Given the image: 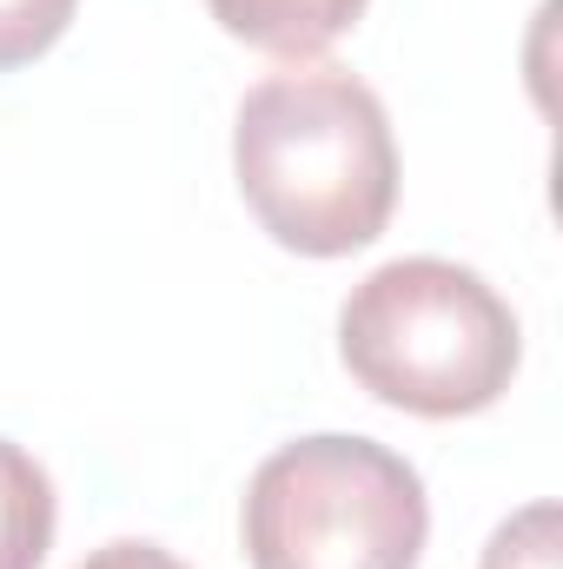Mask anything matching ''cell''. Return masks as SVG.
I'll return each instance as SVG.
<instances>
[{
    "mask_svg": "<svg viewBox=\"0 0 563 569\" xmlns=\"http://www.w3.org/2000/svg\"><path fill=\"white\" fill-rule=\"evenodd\" d=\"M206 7L233 40H246L259 53H279V60L325 53L365 13V0H206Z\"/></svg>",
    "mask_w": 563,
    "mask_h": 569,
    "instance_id": "277c9868",
    "label": "cell"
},
{
    "mask_svg": "<svg viewBox=\"0 0 563 569\" xmlns=\"http://www.w3.org/2000/svg\"><path fill=\"white\" fill-rule=\"evenodd\" d=\"M53 550V483L47 470L0 437V569H40Z\"/></svg>",
    "mask_w": 563,
    "mask_h": 569,
    "instance_id": "5b68a950",
    "label": "cell"
},
{
    "mask_svg": "<svg viewBox=\"0 0 563 569\" xmlns=\"http://www.w3.org/2000/svg\"><path fill=\"white\" fill-rule=\"evenodd\" d=\"M73 7H80V0H0V73L40 60V53L67 33Z\"/></svg>",
    "mask_w": 563,
    "mask_h": 569,
    "instance_id": "8992f818",
    "label": "cell"
},
{
    "mask_svg": "<svg viewBox=\"0 0 563 569\" xmlns=\"http://www.w3.org/2000/svg\"><path fill=\"white\" fill-rule=\"evenodd\" d=\"M80 569H186L172 550H159V543H140V537H127V543H107V550H93Z\"/></svg>",
    "mask_w": 563,
    "mask_h": 569,
    "instance_id": "ba28073f",
    "label": "cell"
},
{
    "mask_svg": "<svg viewBox=\"0 0 563 569\" xmlns=\"http://www.w3.org/2000/svg\"><path fill=\"white\" fill-rule=\"evenodd\" d=\"M345 371L392 411L471 418L491 411L524 358L517 311L451 259H392L338 311Z\"/></svg>",
    "mask_w": 563,
    "mask_h": 569,
    "instance_id": "7a4b0ae2",
    "label": "cell"
},
{
    "mask_svg": "<svg viewBox=\"0 0 563 569\" xmlns=\"http://www.w3.org/2000/svg\"><path fill=\"white\" fill-rule=\"evenodd\" d=\"M424 537L418 470L372 437H298L246 483L253 569H418Z\"/></svg>",
    "mask_w": 563,
    "mask_h": 569,
    "instance_id": "3957f363",
    "label": "cell"
},
{
    "mask_svg": "<svg viewBox=\"0 0 563 569\" xmlns=\"http://www.w3.org/2000/svg\"><path fill=\"white\" fill-rule=\"evenodd\" d=\"M557 503H531L511 523H497L477 569H557Z\"/></svg>",
    "mask_w": 563,
    "mask_h": 569,
    "instance_id": "52a82bcc",
    "label": "cell"
},
{
    "mask_svg": "<svg viewBox=\"0 0 563 569\" xmlns=\"http://www.w3.org/2000/svg\"><path fill=\"white\" fill-rule=\"evenodd\" d=\"M233 172L253 219L305 259L372 246L398 206V146L378 93L345 67H285L239 100Z\"/></svg>",
    "mask_w": 563,
    "mask_h": 569,
    "instance_id": "6da1fadb",
    "label": "cell"
}]
</instances>
